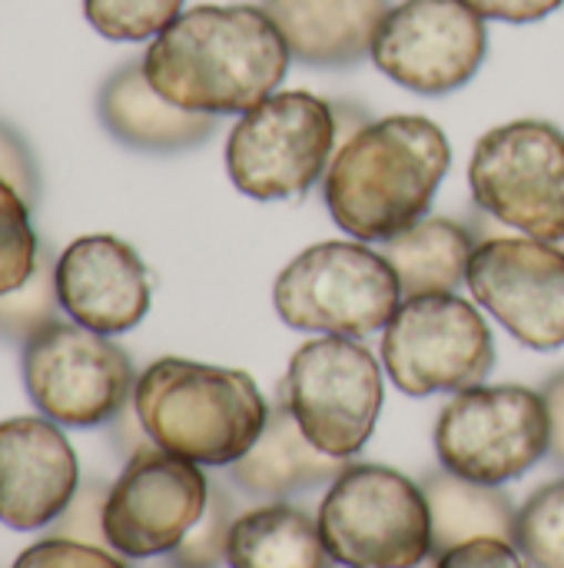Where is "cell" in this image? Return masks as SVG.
<instances>
[{
	"label": "cell",
	"instance_id": "obj_1",
	"mask_svg": "<svg viewBox=\"0 0 564 568\" xmlns=\"http://www.w3.org/2000/svg\"><path fill=\"white\" fill-rule=\"evenodd\" d=\"M289 47L263 7L199 3L183 10L143 53L146 80L193 113H246L276 93Z\"/></svg>",
	"mask_w": 564,
	"mask_h": 568
},
{
	"label": "cell",
	"instance_id": "obj_2",
	"mask_svg": "<svg viewBox=\"0 0 564 568\" xmlns=\"http://www.w3.org/2000/svg\"><path fill=\"white\" fill-rule=\"evenodd\" d=\"M452 150L445 133L412 113L369 120L339 143L326 170L332 220L362 243H386L429 216Z\"/></svg>",
	"mask_w": 564,
	"mask_h": 568
},
{
	"label": "cell",
	"instance_id": "obj_3",
	"mask_svg": "<svg viewBox=\"0 0 564 568\" xmlns=\"http://www.w3.org/2000/svg\"><path fill=\"white\" fill-rule=\"evenodd\" d=\"M146 436L196 466H233L259 439L269 406L243 369L156 359L133 389Z\"/></svg>",
	"mask_w": 564,
	"mask_h": 568
},
{
	"label": "cell",
	"instance_id": "obj_4",
	"mask_svg": "<svg viewBox=\"0 0 564 568\" xmlns=\"http://www.w3.org/2000/svg\"><path fill=\"white\" fill-rule=\"evenodd\" d=\"M273 300L293 329L362 339L389 326L402 303V286L379 250L362 240H329L286 263Z\"/></svg>",
	"mask_w": 564,
	"mask_h": 568
},
{
	"label": "cell",
	"instance_id": "obj_5",
	"mask_svg": "<svg viewBox=\"0 0 564 568\" xmlns=\"http://www.w3.org/2000/svg\"><path fill=\"white\" fill-rule=\"evenodd\" d=\"M319 532L342 568H416L432 559L425 493L386 466H349L319 506Z\"/></svg>",
	"mask_w": 564,
	"mask_h": 568
},
{
	"label": "cell",
	"instance_id": "obj_6",
	"mask_svg": "<svg viewBox=\"0 0 564 568\" xmlns=\"http://www.w3.org/2000/svg\"><path fill=\"white\" fill-rule=\"evenodd\" d=\"M336 153L332 103L286 90L239 116L226 140V170L253 200H293L316 186Z\"/></svg>",
	"mask_w": 564,
	"mask_h": 568
},
{
	"label": "cell",
	"instance_id": "obj_7",
	"mask_svg": "<svg viewBox=\"0 0 564 568\" xmlns=\"http://www.w3.org/2000/svg\"><path fill=\"white\" fill-rule=\"evenodd\" d=\"M382 363L406 396L482 386L495 366L485 316L459 293H425L399 303L382 329Z\"/></svg>",
	"mask_w": 564,
	"mask_h": 568
},
{
	"label": "cell",
	"instance_id": "obj_8",
	"mask_svg": "<svg viewBox=\"0 0 564 568\" xmlns=\"http://www.w3.org/2000/svg\"><path fill=\"white\" fill-rule=\"evenodd\" d=\"M283 399L312 446L352 459L379 423L382 366L352 336H319L293 353Z\"/></svg>",
	"mask_w": 564,
	"mask_h": 568
},
{
	"label": "cell",
	"instance_id": "obj_9",
	"mask_svg": "<svg viewBox=\"0 0 564 568\" xmlns=\"http://www.w3.org/2000/svg\"><path fill=\"white\" fill-rule=\"evenodd\" d=\"M435 453L442 469L505 486L548 456L545 396L525 386H472L445 403L435 423Z\"/></svg>",
	"mask_w": 564,
	"mask_h": 568
},
{
	"label": "cell",
	"instance_id": "obj_10",
	"mask_svg": "<svg viewBox=\"0 0 564 568\" xmlns=\"http://www.w3.org/2000/svg\"><path fill=\"white\" fill-rule=\"evenodd\" d=\"M475 206L525 236L564 243V133L545 120L489 130L469 163Z\"/></svg>",
	"mask_w": 564,
	"mask_h": 568
},
{
	"label": "cell",
	"instance_id": "obj_11",
	"mask_svg": "<svg viewBox=\"0 0 564 568\" xmlns=\"http://www.w3.org/2000/svg\"><path fill=\"white\" fill-rule=\"evenodd\" d=\"M20 373L40 416L70 429L110 423L136 389L130 356L80 323H50L20 353Z\"/></svg>",
	"mask_w": 564,
	"mask_h": 568
},
{
	"label": "cell",
	"instance_id": "obj_12",
	"mask_svg": "<svg viewBox=\"0 0 564 568\" xmlns=\"http://www.w3.org/2000/svg\"><path fill=\"white\" fill-rule=\"evenodd\" d=\"M485 53V17L462 0H402L379 23L369 57L396 83L439 97L465 87Z\"/></svg>",
	"mask_w": 564,
	"mask_h": 568
},
{
	"label": "cell",
	"instance_id": "obj_13",
	"mask_svg": "<svg viewBox=\"0 0 564 568\" xmlns=\"http://www.w3.org/2000/svg\"><path fill=\"white\" fill-rule=\"evenodd\" d=\"M209 499V483L196 463L146 446L123 466L110 486L103 529L106 542L123 559L170 556L199 523Z\"/></svg>",
	"mask_w": 564,
	"mask_h": 568
},
{
	"label": "cell",
	"instance_id": "obj_14",
	"mask_svg": "<svg viewBox=\"0 0 564 568\" xmlns=\"http://www.w3.org/2000/svg\"><path fill=\"white\" fill-rule=\"evenodd\" d=\"M469 290L519 343L564 346V250L535 236L482 240L469 263Z\"/></svg>",
	"mask_w": 564,
	"mask_h": 568
},
{
	"label": "cell",
	"instance_id": "obj_15",
	"mask_svg": "<svg viewBox=\"0 0 564 568\" xmlns=\"http://www.w3.org/2000/svg\"><path fill=\"white\" fill-rule=\"evenodd\" d=\"M80 489L76 453L47 416L0 423V523L17 532L47 529Z\"/></svg>",
	"mask_w": 564,
	"mask_h": 568
},
{
	"label": "cell",
	"instance_id": "obj_16",
	"mask_svg": "<svg viewBox=\"0 0 564 568\" xmlns=\"http://www.w3.org/2000/svg\"><path fill=\"white\" fill-rule=\"evenodd\" d=\"M57 293L73 323L116 336L143 323L153 286L130 243L116 236H83L57 256Z\"/></svg>",
	"mask_w": 564,
	"mask_h": 568
},
{
	"label": "cell",
	"instance_id": "obj_17",
	"mask_svg": "<svg viewBox=\"0 0 564 568\" xmlns=\"http://www.w3.org/2000/svg\"><path fill=\"white\" fill-rule=\"evenodd\" d=\"M100 123L110 130L113 140L146 153H176L199 146L213 136L216 116L193 113L153 90L146 80L143 60L123 63L113 70L96 97Z\"/></svg>",
	"mask_w": 564,
	"mask_h": 568
},
{
	"label": "cell",
	"instance_id": "obj_18",
	"mask_svg": "<svg viewBox=\"0 0 564 568\" xmlns=\"http://www.w3.org/2000/svg\"><path fill=\"white\" fill-rule=\"evenodd\" d=\"M389 0H263L289 53L312 67H349L372 53Z\"/></svg>",
	"mask_w": 564,
	"mask_h": 568
},
{
	"label": "cell",
	"instance_id": "obj_19",
	"mask_svg": "<svg viewBox=\"0 0 564 568\" xmlns=\"http://www.w3.org/2000/svg\"><path fill=\"white\" fill-rule=\"evenodd\" d=\"M349 459H336L309 443L286 399L269 406V419L253 449L229 466V479L256 499H286L336 483Z\"/></svg>",
	"mask_w": 564,
	"mask_h": 568
},
{
	"label": "cell",
	"instance_id": "obj_20",
	"mask_svg": "<svg viewBox=\"0 0 564 568\" xmlns=\"http://www.w3.org/2000/svg\"><path fill=\"white\" fill-rule=\"evenodd\" d=\"M229 568H336L319 519L289 503H269L239 513L229 532Z\"/></svg>",
	"mask_w": 564,
	"mask_h": 568
},
{
	"label": "cell",
	"instance_id": "obj_21",
	"mask_svg": "<svg viewBox=\"0 0 564 568\" xmlns=\"http://www.w3.org/2000/svg\"><path fill=\"white\" fill-rule=\"evenodd\" d=\"M472 233L449 216L419 220L412 230L386 240L379 253L392 266L402 300L425 293H455L469 280V263L475 253Z\"/></svg>",
	"mask_w": 564,
	"mask_h": 568
},
{
	"label": "cell",
	"instance_id": "obj_22",
	"mask_svg": "<svg viewBox=\"0 0 564 568\" xmlns=\"http://www.w3.org/2000/svg\"><path fill=\"white\" fill-rule=\"evenodd\" d=\"M422 493L432 516V559L472 539H505L515 546L519 509L499 486L469 483L449 469H439L429 473Z\"/></svg>",
	"mask_w": 564,
	"mask_h": 568
},
{
	"label": "cell",
	"instance_id": "obj_23",
	"mask_svg": "<svg viewBox=\"0 0 564 568\" xmlns=\"http://www.w3.org/2000/svg\"><path fill=\"white\" fill-rule=\"evenodd\" d=\"M60 310L63 306L57 293V256L40 246L30 280L10 293H0V339L23 349L40 329L57 323Z\"/></svg>",
	"mask_w": 564,
	"mask_h": 568
},
{
	"label": "cell",
	"instance_id": "obj_24",
	"mask_svg": "<svg viewBox=\"0 0 564 568\" xmlns=\"http://www.w3.org/2000/svg\"><path fill=\"white\" fill-rule=\"evenodd\" d=\"M515 549L529 568H564V479H555L515 516Z\"/></svg>",
	"mask_w": 564,
	"mask_h": 568
},
{
	"label": "cell",
	"instance_id": "obj_25",
	"mask_svg": "<svg viewBox=\"0 0 564 568\" xmlns=\"http://www.w3.org/2000/svg\"><path fill=\"white\" fill-rule=\"evenodd\" d=\"M239 519L236 499L226 486H209L206 509L199 523L186 532V539L170 552V566L176 568H219L226 566L229 532Z\"/></svg>",
	"mask_w": 564,
	"mask_h": 568
},
{
	"label": "cell",
	"instance_id": "obj_26",
	"mask_svg": "<svg viewBox=\"0 0 564 568\" xmlns=\"http://www.w3.org/2000/svg\"><path fill=\"white\" fill-rule=\"evenodd\" d=\"M83 13L106 40H150L183 13V0H83Z\"/></svg>",
	"mask_w": 564,
	"mask_h": 568
},
{
	"label": "cell",
	"instance_id": "obj_27",
	"mask_svg": "<svg viewBox=\"0 0 564 568\" xmlns=\"http://www.w3.org/2000/svg\"><path fill=\"white\" fill-rule=\"evenodd\" d=\"M37 233L27 200L0 180V293L23 286L37 266Z\"/></svg>",
	"mask_w": 564,
	"mask_h": 568
},
{
	"label": "cell",
	"instance_id": "obj_28",
	"mask_svg": "<svg viewBox=\"0 0 564 568\" xmlns=\"http://www.w3.org/2000/svg\"><path fill=\"white\" fill-rule=\"evenodd\" d=\"M106 496H110V486L106 483H100V479L80 483V489L73 493L70 506L47 526V536L50 539H70V542L110 549L106 529H103Z\"/></svg>",
	"mask_w": 564,
	"mask_h": 568
},
{
	"label": "cell",
	"instance_id": "obj_29",
	"mask_svg": "<svg viewBox=\"0 0 564 568\" xmlns=\"http://www.w3.org/2000/svg\"><path fill=\"white\" fill-rule=\"evenodd\" d=\"M13 568H126L113 549L83 546L70 539H43L17 556Z\"/></svg>",
	"mask_w": 564,
	"mask_h": 568
},
{
	"label": "cell",
	"instance_id": "obj_30",
	"mask_svg": "<svg viewBox=\"0 0 564 568\" xmlns=\"http://www.w3.org/2000/svg\"><path fill=\"white\" fill-rule=\"evenodd\" d=\"M0 180L7 186H13L27 200V206L37 203V196H40L37 160H33L27 140L10 123H3V120H0Z\"/></svg>",
	"mask_w": 564,
	"mask_h": 568
},
{
	"label": "cell",
	"instance_id": "obj_31",
	"mask_svg": "<svg viewBox=\"0 0 564 568\" xmlns=\"http://www.w3.org/2000/svg\"><path fill=\"white\" fill-rule=\"evenodd\" d=\"M435 568H525V559L505 539H472L439 556Z\"/></svg>",
	"mask_w": 564,
	"mask_h": 568
},
{
	"label": "cell",
	"instance_id": "obj_32",
	"mask_svg": "<svg viewBox=\"0 0 564 568\" xmlns=\"http://www.w3.org/2000/svg\"><path fill=\"white\" fill-rule=\"evenodd\" d=\"M485 20H509V23H535L555 13L564 0H462Z\"/></svg>",
	"mask_w": 564,
	"mask_h": 568
},
{
	"label": "cell",
	"instance_id": "obj_33",
	"mask_svg": "<svg viewBox=\"0 0 564 568\" xmlns=\"http://www.w3.org/2000/svg\"><path fill=\"white\" fill-rule=\"evenodd\" d=\"M542 396L548 409V456L564 469V373L548 379Z\"/></svg>",
	"mask_w": 564,
	"mask_h": 568
},
{
	"label": "cell",
	"instance_id": "obj_34",
	"mask_svg": "<svg viewBox=\"0 0 564 568\" xmlns=\"http://www.w3.org/2000/svg\"><path fill=\"white\" fill-rule=\"evenodd\" d=\"M416 568H435V559H425L422 566H416Z\"/></svg>",
	"mask_w": 564,
	"mask_h": 568
},
{
	"label": "cell",
	"instance_id": "obj_35",
	"mask_svg": "<svg viewBox=\"0 0 564 568\" xmlns=\"http://www.w3.org/2000/svg\"><path fill=\"white\" fill-rule=\"evenodd\" d=\"M160 568H176V566H170V562H166V566H160Z\"/></svg>",
	"mask_w": 564,
	"mask_h": 568
}]
</instances>
